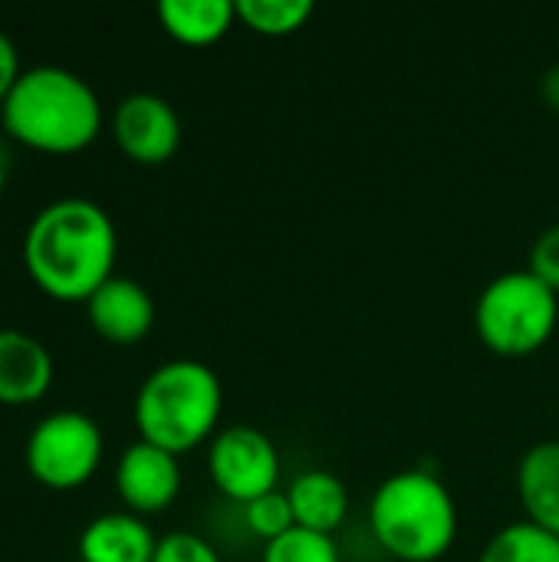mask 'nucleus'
<instances>
[{"label":"nucleus","instance_id":"obj_1","mask_svg":"<svg viewBox=\"0 0 559 562\" xmlns=\"http://www.w3.org/2000/svg\"><path fill=\"white\" fill-rule=\"evenodd\" d=\"M119 237L109 211L89 198H59L46 204L23 234V263L30 280L59 303H89L112 280Z\"/></svg>","mask_w":559,"mask_h":562},{"label":"nucleus","instance_id":"obj_2","mask_svg":"<svg viewBox=\"0 0 559 562\" xmlns=\"http://www.w3.org/2000/svg\"><path fill=\"white\" fill-rule=\"evenodd\" d=\"M0 125L23 148L76 155L99 138L102 102L82 76L63 66H33L0 105Z\"/></svg>","mask_w":559,"mask_h":562},{"label":"nucleus","instance_id":"obj_3","mask_svg":"<svg viewBox=\"0 0 559 562\" xmlns=\"http://www.w3.org/2000/svg\"><path fill=\"white\" fill-rule=\"evenodd\" d=\"M366 517L376 547L395 562L445 560L461 530L455 494L425 468L389 474L376 487Z\"/></svg>","mask_w":559,"mask_h":562},{"label":"nucleus","instance_id":"obj_4","mask_svg":"<svg viewBox=\"0 0 559 562\" xmlns=\"http://www.w3.org/2000/svg\"><path fill=\"white\" fill-rule=\"evenodd\" d=\"M221 412L224 385L217 372L198 359H171L152 369L132 405L138 441H148L175 458L211 445L221 431Z\"/></svg>","mask_w":559,"mask_h":562},{"label":"nucleus","instance_id":"obj_5","mask_svg":"<svg viewBox=\"0 0 559 562\" xmlns=\"http://www.w3.org/2000/svg\"><path fill=\"white\" fill-rule=\"evenodd\" d=\"M559 326V296L527 267L494 277L474 303L481 342L504 359L540 352Z\"/></svg>","mask_w":559,"mask_h":562},{"label":"nucleus","instance_id":"obj_6","mask_svg":"<svg viewBox=\"0 0 559 562\" xmlns=\"http://www.w3.org/2000/svg\"><path fill=\"white\" fill-rule=\"evenodd\" d=\"M102 451V428L86 412H53L26 438V471L49 491H76L96 477Z\"/></svg>","mask_w":559,"mask_h":562},{"label":"nucleus","instance_id":"obj_7","mask_svg":"<svg viewBox=\"0 0 559 562\" xmlns=\"http://www.w3.org/2000/svg\"><path fill=\"white\" fill-rule=\"evenodd\" d=\"M280 471L273 438L254 425H227L208 445V477L214 491L237 507L280 491Z\"/></svg>","mask_w":559,"mask_h":562},{"label":"nucleus","instance_id":"obj_8","mask_svg":"<svg viewBox=\"0 0 559 562\" xmlns=\"http://www.w3.org/2000/svg\"><path fill=\"white\" fill-rule=\"evenodd\" d=\"M112 138L135 165H165L181 148V119L165 95L132 92L112 112Z\"/></svg>","mask_w":559,"mask_h":562},{"label":"nucleus","instance_id":"obj_9","mask_svg":"<svg viewBox=\"0 0 559 562\" xmlns=\"http://www.w3.org/2000/svg\"><path fill=\"white\" fill-rule=\"evenodd\" d=\"M181 461L148 441H132L115 464V491L128 514H165L181 494Z\"/></svg>","mask_w":559,"mask_h":562},{"label":"nucleus","instance_id":"obj_10","mask_svg":"<svg viewBox=\"0 0 559 562\" xmlns=\"http://www.w3.org/2000/svg\"><path fill=\"white\" fill-rule=\"evenodd\" d=\"M89 326L109 346H138L155 326V300L138 280L112 277L86 303Z\"/></svg>","mask_w":559,"mask_h":562},{"label":"nucleus","instance_id":"obj_11","mask_svg":"<svg viewBox=\"0 0 559 562\" xmlns=\"http://www.w3.org/2000/svg\"><path fill=\"white\" fill-rule=\"evenodd\" d=\"M53 385V356L49 349L20 333L0 329V405L23 408L36 405Z\"/></svg>","mask_w":559,"mask_h":562},{"label":"nucleus","instance_id":"obj_12","mask_svg":"<svg viewBox=\"0 0 559 562\" xmlns=\"http://www.w3.org/2000/svg\"><path fill=\"white\" fill-rule=\"evenodd\" d=\"M287 497H290L297 527L313 530V533H326V537H336L346 527L349 510H353L346 481L333 471H323V468L300 471L290 481Z\"/></svg>","mask_w":559,"mask_h":562},{"label":"nucleus","instance_id":"obj_13","mask_svg":"<svg viewBox=\"0 0 559 562\" xmlns=\"http://www.w3.org/2000/svg\"><path fill=\"white\" fill-rule=\"evenodd\" d=\"M158 550V537L128 510L102 514L86 524L79 533V560L82 562H152Z\"/></svg>","mask_w":559,"mask_h":562},{"label":"nucleus","instance_id":"obj_14","mask_svg":"<svg viewBox=\"0 0 559 562\" xmlns=\"http://www.w3.org/2000/svg\"><path fill=\"white\" fill-rule=\"evenodd\" d=\"M517 501L527 524L559 537V441H540L517 464Z\"/></svg>","mask_w":559,"mask_h":562},{"label":"nucleus","instance_id":"obj_15","mask_svg":"<svg viewBox=\"0 0 559 562\" xmlns=\"http://www.w3.org/2000/svg\"><path fill=\"white\" fill-rule=\"evenodd\" d=\"M161 30L181 46H211L231 33L237 23L234 0H161L158 3Z\"/></svg>","mask_w":559,"mask_h":562},{"label":"nucleus","instance_id":"obj_16","mask_svg":"<svg viewBox=\"0 0 559 562\" xmlns=\"http://www.w3.org/2000/svg\"><path fill=\"white\" fill-rule=\"evenodd\" d=\"M478 562H559V537L517 520L488 540Z\"/></svg>","mask_w":559,"mask_h":562},{"label":"nucleus","instance_id":"obj_17","mask_svg":"<svg viewBox=\"0 0 559 562\" xmlns=\"http://www.w3.org/2000/svg\"><path fill=\"white\" fill-rule=\"evenodd\" d=\"M316 13L310 0H237V23L257 36H290Z\"/></svg>","mask_w":559,"mask_h":562},{"label":"nucleus","instance_id":"obj_18","mask_svg":"<svg viewBox=\"0 0 559 562\" xmlns=\"http://www.w3.org/2000/svg\"><path fill=\"white\" fill-rule=\"evenodd\" d=\"M260 562H343V550L336 537L293 527L290 533L264 547Z\"/></svg>","mask_w":559,"mask_h":562},{"label":"nucleus","instance_id":"obj_19","mask_svg":"<svg viewBox=\"0 0 559 562\" xmlns=\"http://www.w3.org/2000/svg\"><path fill=\"white\" fill-rule=\"evenodd\" d=\"M241 510H244V527H247V533L257 537L264 547L273 543V540H280L283 533H290V530L297 527L287 491L264 494V497H257L254 504H247V507H241Z\"/></svg>","mask_w":559,"mask_h":562},{"label":"nucleus","instance_id":"obj_20","mask_svg":"<svg viewBox=\"0 0 559 562\" xmlns=\"http://www.w3.org/2000/svg\"><path fill=\"white\" fill-rule=\"evenodd\" d=\"M152 562H224L221 553L214 550V543H208L204 537L198 533H188V530H175V533H165L158 540V550H155V560Z\"/></svg>","mask_w":559,"mask_h":562},{"label":"nucleus","instance_id":"obj_21","mask_svg":"<svg viewBox=\"0 0 559 562\" xmlns=\"http://www.w3.org/2000/svg\"><path fill=\"white\" fill-rule=\"evenodd\" d=\"M527 270H530L537 280H544V283L559 296V224L547 227V231L534 240Z\"/></svg>","mask_w":559,"mask_h":562},{"label":"nucleus","instance_id":"obj_22","mask_svg":"<svg viewBox=\"0 0 559 562\" xmlns=\"http://www.w3.org/2000/svg\"><path fill=\"white\" fill-rule=\"evenodd\" d=\"M23 72H26V69L20 66V49H16V43H13L7 33H0V105L7 102V95L13 92V86L20 82Z\"/></svg>","mask_w":559,"mask_h":562},{"label":"nucleus","instance_id":"obj_23","mask_svg":"<svg viewBox=\"0 0 559 562\" xmlns=\"http://www.w3.org/2000/svg\"><path fill=\"white\" fill-rule=\"evenodd\" d=\"M540 95H544V102L559 112V66H550L547 72H544V79H540Z\"/></svg>","mask_w":559,"mask_h":562},{"label":"nucleus","instance_id":"obj_24","mask_svg":"<svg viewBox=\"0 0 559 562\" xmlns=\"http://www.w3.org/2000/svg\"><path fill=\"white\" fill-rule=\"evenodd\" d=\"M3 184H7V168H3V161H0V194H3Z\"/></svg>","mask_w":559,"mask_h":562}]
</instances>
